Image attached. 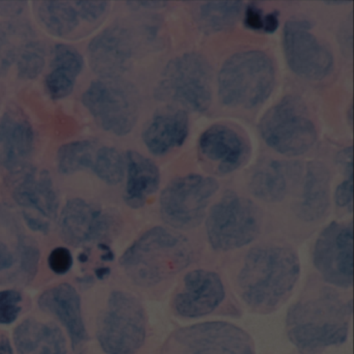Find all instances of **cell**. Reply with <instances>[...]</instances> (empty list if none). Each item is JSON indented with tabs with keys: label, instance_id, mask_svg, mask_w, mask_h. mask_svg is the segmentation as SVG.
I'll list each match as a JSON object with an SVG mask.
<instances>
[{
	"label": "cell",
	"instance_id": "cell-1",
	"mask_svg": "<svg viewBox=\"0 0 354 354\" xmlns=\"http://www.w3.org/2000/svg\"><path fill=\"white\" fill-rule=\"evenodd\" d=\"M300 277L297 252L289 246L264 244L246 254L237 277L242 300L254 312H273L285 304Z\"/></svg>",
	"mask_w": 354,
	"mask_h": 354
},
{
	"label": "cell",
	"instance_id": "cell-2",
	"mask_svg": "<svg viewBox=\"0 0 354 354\" xmlns=\"http://www.w3.org/2000/svg\"><path fill=\"white\" fill-rule=\"evenodd\" d=\"M351 317V300L346 301L331 288H322L289 308L287 335L298 351L317 354L347 341Z\"/></svg>",
	"mask_w": 354,
	"mask_h": 354
},
{
	"label": "cell",
	"instance_id": "cell-3",
	"mask_svg": "<svg viewBox=\"0 0 354 354\" xmlns=\"http://www.w3.org/2000/svg\"><path fill=\"white\" fill-rule=\"evenodd\" d=\"M192 259L194 248L185 236L176 230L154 227L125 250L120 264L136 285L150 288L181 272Z\"/></svg>",
	"mask_w": 354,
	"mask_h": 354
},
{
	"label": "cell",
	"instance_id": "cell-4",
	"mask_svg": "<svg viewBox=\"0 0 354 354\" xmlns=\"http://www.w3.org/2000/svg\"><path fill=\"white\" fill-rule=\"evenodd\" d=\"M274 82V66L266 53L260 50L235 53L219 71V100L225 106L254 109L269 98Z\"/></svg>",
	"mask_w": 354,
	"mask_h": 354
},
{
	"label": "cell",
	"instance_id": "cell-5",
	"mask_svg": "<svg viewBox=\"0 0 354 354\" xmlns=\"http://www.w3.org/2000/svg\"><path fill=\"white\" fill-rule=\"evenodd\" d=\"M154 96L158 101L180 104L194 113H205L212 101L210 64L196 53L175 57L163 69Z\"/></svg>",
	"mask_w": 354,
	"mask_h": 354
},
{
	"label": "cell",
	"instance_id": "cell-6",
	"mask_svg": "<svg viewBox=\"0 0 354 354\" xmlns=\"http://www.w3.org/2000/svg\"><path fill=\"white\" fill-rule=\"evenodd\" d=\"M259 131L269 148L286 156H299L317 140V130L304 101L297 96L283 97L265 113Z\"/></svg>",
	"mask_w": 354,
	"mask_h": 354
},
{
	"label": "cell",
	"instance_id": "cell-7",
	"mask_svg": "<svg viewBox=\"0 0 354 354\" xmlns=\"http://www.w3.org/2000/svg\"><path fill=\"white\" fill-rule=\"evenodd\" d=\"M82 104L105 131L118 136L129 134L140 115L138 88L122 77H101L82 95Z\"/></svg>",
	"mask_w": 354,
	"mask_h": 354
},
{
	"label": "cell",
	"instance_id": "cell-8",
	"mask_svg": "<svg viewBox=\"0 0 354 354\" xmlns=\"http://www.w3.org/2000/svg\"><path fill=\"white\" fill-rule=\"evenodd\" d=\"M146 337V313L140 300L127 292H113L97 327V337L103 351L136 354Z\"/></svg>",
	"mask_w": 354,
	"mask_h": 354
},
{
	"label": "cell",
	"instance_id": "cell-9",
	"mask_svg": "<svg viewBox=\"0 0 354 354\" xmlns=\"http://www.w3.org/2000/svg\"><path fill=\"white\" fill-rule=\"evenodd\" d=\"M206 231L213 250H239L254 241L260 234V213L252 201L227 192L210 209Z\"/></svg>",
	"mask_w": 354,
	"mask_h": 354
},
{
	"label": "cell",
	"instance_id": "cell-10",
	"mask_svg": "<svg viewBox=\"0 0 354 354\" xmlns=\"http://www.w3.org/2000/svg\"><path fill=\"white\" fill-rule=\"evenodd\" d=\"M218 189L219 183L212 177L190 174L176 178L161 192L163 221L175 230L187 231L198 227Z\"/></svg>",
	"mask_w": 354,
	"mask_h": 354
},
{
	"label": "cell",
	"instance_id": "cell-11",
	"mask_svg": "<svg viewBox=\"0 0 354 354\" xmlns=\"http://www.w3.org/2000/svg\"><path fill=\"white\" fill-rule=\"evenodd\" d=\"M163 354H256L252 337L225 321H209L176 330Z\"/></svg>",
	"mask_w": 354,
	"mask_h": 354
},
{
	"label": "cell",
	"instance_id": "cell-12",
	"mask_svg": "<svg viewBox=\"0 0 354 354\" xmlns=\"http://www.w3.org/2000/svg\"><path fill=\"white\" fill-rule=\"evenodd\" d=\"M308 20L293 19L286 22L283 47L286 62L296 75L310 82H320L333 70V55L310 32Z\"/></svg>",
	"mask_w": 354,
	"mask_h": 354
},
{
	"label": "cell",
	"instance_id": "cell-13",
	"mask_svg": "<svg viewBox=\"0 0 354 354\" xmlns=\"http://www.w3.org/2000/svg\"><path fill=\"white\" fill-rule=\"evenodd\" d=\"M313 263L323 281L347 289L353 283V227L337 221L319 234L313 250Z\"/></svg>",
	"mask_w": 354,
	"mask_h": 354
},
{
	"label": "cell",
	"instance_id": "cell-14",
	"mask_svg": "<svg viewBox=\"0 0 354 354\" xmlns=\"http://www.w3.org/2000/svg\"><path fill=\"white\" fill-rule=\"evenodd\" d=\"M13 188L15 202L24 208V218L30 230L47 234L59 213V201L53 178L47 171L26 167L18 173Z\"/></svg>",
	"mask_w": 354,
	"mask_h": 354
},
{
	"label": "cell",
	"instance_id": "cell-15",
	"mask_svg": "<svg viewBox=\"0 0 354 354\" xmlns=\"http://www.w3.org/2000/svg\"><path fill=\"white\" fill-rule=\"evenodd\" d=\"M225 298V285L218 273L194 269L184 277L182 287L174 297L173 308L183 318H202L217 310Z\"/></svg>",
	"mask_w": 354,
	"mask_h": 354
},
{
	"label": "cell",
	"instance_id": "cell-16",
	"mask_svg": "<svg viewBox=\"0 0 354 354\" xmlns=\"http://www.w3.org/2000/svg\"><path fill=\"white\" fill-rule=\"evenodd\" d=\"M133 47V39L127 28L109 26L88 44L91 68L100 77H121L131 65Z\"/></svg>",
	"mask_w": 354,
	"mask_h": 354
},
{
	"label": "cell",
	"instance_id": "cell-17",
	"mask_svg": "<svg viewBox=\"0 0 354 354\" xmlns=\"http://www.w3.org/2000/svg\"><path fill=\"white\" fill-rule=\"evenodd\" d=\"M113 223V217L96 205L72 198L59 216V234L70 245H84L106 236Z\"/></svg>",
	"mask_w": 354,
	"mask_h": 354
},
{
	"label": "cell",
	"instance_id": "cell-18",
	"mask_svg": "<svg viewBox=\"0 0 354 354\" xmlns=\"http://www.w3.org/2000/svg\"><path fill=\"white\" fill-rule=\"evenodd\" d=\"M200 154L218 175L243 167L250 156L248 144L238 132L225 125L211 126L201 136Z\"/></svg>",
	"mask_w": 354,
	"mask_h": 354
},
{
	"label": "cell",
	"instance_id": "cell-19",
	"mask_svg": "<svg viewBox=\"0 0 354 354\" xmlns=\"http://www.w3.org/2000/svg\"><path fill=\"white\" fill-rule=\"evenodd\" d=\"M35 148V131L26 113L10 107L0 119V165L12 174L28 167Z\"/></svg>",
	"mask_w": 354,
	"mask_h": 354
},
{
	"label": "cell",
	"instance_id": "cell-20",
	"mask_svg": "<svg viewBox=\"0 0 354 354\" xmlns=\"http://www.w3.org/2000/svg\"><path fill=\"white\" fill-rule=\"evenodd\" d=\"M39 306L61 321L69 333L74 349L88 339L82 318V299L75 288L69 283L55 286L40 296Z\"/></svg>",
	"mask_w": 354,
	"mask_h": 354
},
{
	"label": "cell",
	"instance_id": "cell-21",
	"mask_svg": "<svg viewBox=\"0 0 354 354\" xmlns=\"http://www.w3.org/2000/svg\"><path fill=\"white\" fill-rule=\"evenodd\" d=\"M302 176V167L294 161L271 160L256 169L248 187L252 196L266 203L281 202Z\"/></svg>",
	"mask_w": 354,
	"mask_h": 354
},
{
	"label": "cell",
	"instance_id": "cell-22",
	"mask_svg": "<svg viewBox=\"0 0 354 354\" xmlns=\"http://www.w3.org/2000/svg\"><path fill=\"white\" fill-rule=\"evenodd\" d=\"M189 133V119L183 109L156 113L142 131L149 152L163 156L185 142Z\"/></svg>",
	"mask_w": 354,
	"mask_h": 354
},
{
	"label": "cell",
	"instance_id": "cell-23",
	"mask_svg": "<svg viewBox=\"0 0 354 354\" xmlns=\"http://www.w3.org/2000/svg\"><path fill=\"white\" fill-rule=\"evenodd\" d=\"M330 205V173L320 161L306 165L301 200L297 215L306 223H314L325 216Z\"/></svg>",
	"mask_w": 354,
	"mask_h": 354
},
{
	"label": "cell",
	"instance_id": "cell-24",
	"mask_svg": "<svg viewBox=\"0 0 354 354\" xmlns=\"http://www.w3.org/2000/svg\"><path fill=\"white\" fill-rule=\"evenodd\" d=\"M126 169L127 184L124 200L131 208H142L158 190L160 171L154 161L136 151H128L126 154Z\"/></svg>",
	"mask_w": 354,
	"mask_h": 354
},
{
	"label": "cell",
	"instance_id": "cell-25",
	"mask_svg": "<svg viewBox=\"0 0 354 354\" xmlns=\"http://www.w3.org/2000/svg\"><path fill=\"white\" fill-rule=\"evenodd\" d=\"M53 55L45 88L53 100H62L73 92L76 80L84 69V57L74 47L66 44L55 45Z\"/></svg>",
	"mask_w": 354,
	"mask_h": 354
},
{
	"label": "cell",
	"instance_id": "cell-26",
	"mask_svg": "<svg viewBox=\"0 0 354 354\" xmlns=\"http://www.w3.org/2000/svg\"><path fill=\"white\" fill-rule=\"evenodd\" d=\"M243 10V3L238 0L207 1L198 8L196 21L204 34L225 32L235 26Z\"/></svg>",
	"mask_w": 354,
	"mask_h": 354
},
{
	"label": "cell",
	"instance_id": "cell-27",
	"mask_svg": "<svg viewBox=\"0 0 354 354\" xmlns=\"http://www.w3.org/2000/svg\"><path fill=\"white\" fill-rule=\"evenodd\" d=\"M35 36L32 26L24 20L0 24V73H6L17 62L22 49Z\"/></svg>",
	"mask_w": 354,
	"mask_h": 354
},
{
	"label": "cell",
	"instance_id": "cell-28",
	"mask_svg": "<svg viewBox=\"0 0 354 354\" xmlns=\"http://www.w3.org/2000/svg\"><path fill=\"white\" fill-rule=\"evenodd\" d=\"M38 16L49 34L66 37L80 26L77 10L69 1L47 0L39 6Z\"/></svg>",
	"mask_w": 354,
	"mask_h": 354
},
{
	"label": "cell",
	"instance_id": "cell-29",
	"mask_svg": "<svg viewBox=\"0 0 354 354\" xmlns=\"http://www.w3.org/2000/svg\"><path fill=\"white\" fill-rule=\"evenodd\" d=\"M94 140H75L64 145L57 151V169L63 175H71L92 169L98 150Z\"/></svg>",
	"mask_w": 354,
	"mask_h": 354
},
{
	"label": "cell",
	"instance_id": "cell-30",
	"mask_svg": "<svg viewBox=\"0 0 354 354\" xmlns=\"http://www.w3.org/2000/svg\"><path fill=\"white\" fill-rule=\"evenodd\" d=\"M126 163L121 153L113 147H100L97 150L92 169L99 179L109 185L123 181Z\"/></svg>",
	"mask_w": 354,
	"mask_h": 354
},
{
	"label": "cell",
	"instance_id": "cell-31",
	"mask_svg": "<svg viewBox=\"0 0 354 354\" xmlns=\"http://www.w3.org/2000/svg\"><path fill=\"white\" fill-rule=\"evenodd\" d=\"M45 47L40 41L32 40L26 45L18 57V77L34 80L42 73L45 66Z\"/></svg>",
	"mask_w": 354,
	"mask_h": 354
},
{
	"label": "cell",
	"instance_id": "cell-32",
	"mask_svg": "<svg viewBox=\"0 0 354 354\" xmlns=\"http://www.w3.org/2000/svg\"><path fill=\"white\" fill-rule=\"evenodd\" d=\"M17 237L19 273L22 279L28 283L36 277L40 262V250L32 238L21 233H18Z\"/></svg>",
	"mask_w": 354,
	"mask_h": 354
},
{
	"label": "cell",
	"instance_id": "cell-33",
	"mask_svg": "<svg viewBox=\"0 0 354 354\" xmlns=\"http://www.w3.org/2000/svg\"><path fill=\"white\" fill-rule=\"evenodd\" d=\"M45 324L35 320L26 319L16 327L14 331V342L19 354H30L36 351L43 333Z\"/></svg>",
	"mask_w": 354,
	"mask_h": 354
},
{
	"label": "cell",
	"instance_id": "cell-34",
	"mask_svg": "<svg viewBox=\"0 0 354 354\" xmlns=\"http://www.w3.org/2000/svg\"><path fill=\"white\" fill-rule=\"evenodd\" d=\"M36 354H67L66 337L55 324H45L44 333Z\"/></svg>",
	"mask_w": 354,
	"mask_h": 354
},
{
	"label": "cell",
	"instance_id": "cell-35",
	"mask_svg": "<svg viewBox=\"0 0 354 354\" xmlns=\"http://www.w3.org/2000/svg\"><path fill=\"white\" fill-rule=\"evenodd\" d=\"M22 295L15 290L0 291V324L15 322L21 312Z\"/></svg>",
	"mask_w": 354,
	"mask_h": 354
},
{
	"label": "cell",
	"instance_id": "cell-36",
	"mask_svg": "<svg viewBox=\"0 0 354 354\" xmlns=\"http://www.w3.org/2000/svg\"><path fill=\"white\" fill-rule=\"evenodd\" d=\"M74 5H75L80 17L93 24L104 15L109 3V1H101V0H98V1H88V0L80 1L77 0V1H74Z\"/></svg>",
	"mask_w": 354,
	"mask_h": 354
},
{
	"label": "cell",
	"instance_id": "cell-37",
	"mask_svg": "<svg viewBox=\"0 0 354 354\" xmlns=\"http://www.w3.org/2000/svg\"><path fill=\"white\" fill-rule=\"evenodd\" d=\"M48 265L49 268L55 274H66L73 266V257L71 252L63 246L55 248L49 254Z\"/></svg>",
	"mask_w": 354,
	"mask_h": 354
},
{
	"label": "cell",
	"instance_id": "cell-38",
	"mask_svg": "<svg viewBox=\"0 0 354 354\" xmlns=\"http://www.w3.org/2000/svg\"><path fill=\"white\" fill-rule=\"evenodd\" d=\"M244 26L254 32H266L267 14L256 3H250L244 12Z\"/></svg>",
	"mask_w": 354,
	"mask_h": 354
},
{
	"label": "cell",
	"instance_id": "cell-39",
	"mask_svg": "<svg viewBox=\"0 0 354 354\" xmlns=\"http://www.w3.org/2000/svg\"><path fill=\"white\" fill-rule=\"evenodd\" d=\"M352 201H353V176H347L335 188V202L339 208L349 207L351 211Z\"/></svg>",
	"mask_w": 354,
	"mask_h": 354
},
{
	"label": "cell",
	"instance_id": "cell-40",
	"mask_svg": "<svg viewBox=\"0 0 354 354\" xmlns=\"http://www.w3.org/2000/svg\"><path fill=\"white\" fill-rule=\"evenodd\" d=\"M337 162L343 169L345 177L346 176H353V149L352 147H348L337 153Z\"/></svg>",
	"mask_w": 354,
	"mask_h": 354
},
{
	"label": "cell",
	"instance_id": "cell-41",
	"mask_svg": "<svg viewBox=\"0 0 354 354\" xmlns=\"http://www.w3.org/2000/svg\"><path fill=\"white\" fill-rule=\"evenodd\" d=\"M26 6V1H0V15L15 17L24 12Z\"/></svg>",
	"mask_w": 354,
	"mask_h": 354
},
{
	"label": "cell",
	"instance_id": "cell-42",
	"mask_svg": "<svg viewBox=\"0 0 354 354\" xmlns=\"http://www.w3.org/2000/svg\"><path fill=\"white\" fill-rule=\"evenodd\" d=\"M15 262L13 254L5 243L0 241V272L13 266Z\"/></svg>",
	"mask_w": 354,
	"mask_h": 354
},
{
	"label": "cell",
	"instance_id": "cell-43",
	"mask_svg": "<svg viewBox=\"0 0 354 354\" xmlns=\"http://www.w3.org/2000/svg\"><path fill=\"white\" fill-rule=\"evenodd\" d=\"M127 5L133 10H157L162 9L167 5V1H128Z\"/></svg>",
	"mask_w": 354,
	"mask_h": 354
},
{
	"label": "cell",
	"instance_id": "cell-44",
	"mask_svg": "<svg viewBox=\"0 0 354 354\" xmlns=\"http://www.w3.org/2000/svg\"><path fill=\"white\" fill-rule=\"evenodd\" d=\"M351 30V26H350L349 30L347 28V26H346L345 30L339 34V43H341L342 48L346 49V53H347V49H349V51L352 50V34L348 35L347 32Z\"/></svg>",
	"mask_w": 354,
	"mask_h": 354
},
{
	"label": "cell",
	"instance_id": "cell-45",
	"mask_svg": "<svg viewBox=\"0 0 354 354\" xmlns=\"http://www.w3.org/2000/svg\"><path fill=\"white\" fill-rule=\"evenodd\" d=\"M0 354H14L9 337L0 335Z\"/></svg>",
	"mask_w": 354,
	"mask_h": 354
},
{
	"label": "cell",
	"instance_id": "cell-46",
	"mask_svg": "<svg viewBox=\"0 0 354 354\" xmlns=\"http://www.w3.org/2000/svg\"><path fill=\"white\" fill-rule=\"evenodd\" d=\"M100 248H102L103 252H104V254L102 256L103 260L111 261L113 258H115V256H113V252H111V250L109 248V246L105 245V244H101Z\"/></svg>",
	"mask_w": 354,
	"mask_h": 354
},
{
	"label": "cell",
	"instance_id": "cell-47",
	"mask_svg": "<svg viewBox=\"0 0 354 354\" xmlns=\"http://www.w3.org/2000/svg\"><path fill=\"white\" fill-rule=\"evenodd\" d=\"M109 273H111V270L106 267L104 268H98L96 269V275L99 277V279H105V277H109Z\"/></svg>",
	"mask_w": 354,
	"mask_h": 354
},
{
	"label": "cell",
	"instance_id": "cell-48",
	"mask_svg": "<svg viewBox=\"0 0 354 354\" xmlns=\"http://www.w3.org/2000/svg\"><path fill=\"white\" fill-rule=\"evenodd\" d=\"M324 3L328 6H342L346 5L349 1H346V0H343V1H341V0H329V1H324Z\"/></svg>",
	"mask_w": 354,
	"mask_h": 354
}]
</instances>
